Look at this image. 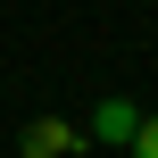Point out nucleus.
Here are the masks:
<instances>
[{"label": "nucleus", "mask_w": 158, "mask_h": 158, "mask_svg": "<svg viewBox=\"0 0 158 158\" xmlns=\"http://www.w3.org/2000/svg\"><path fill=\"white\" fill-rule=\"evenodd\" d=\"M17 150H25V158H67V150H83V133L58 125V117H33V125L17 133Z\"/></svg>", "instance_id": "nucleus-1"}, {"label": "nucleus", "mask_w": 158, "mask_h": 158, "mask_svg": "<svg viewBox=\"0 0 158 158\" xmlns=\"http://www.w3.org/2000/svg\"><path fill=\"white\" fill-rule=\"evenodd\" d=\"M133 125H142V108H133V100H100V108H92V142H117V150H125V142H133Z\"/></svg>", "instance_id": "nucleus-2"}, {"label": "nucleus", "mask_w": 158, "mask_h": 158, "mask_svg": "<svg viewBox=\"0 0 158 158\" xmlns=\"http://www.w3.org/2000/svg\"><path fill=\"white\" fill-rule=\"evenodd\" d=\"M125 150H133V158H158V117H142V125H133V142H125Z\"/></svg>", "instance_id": "nucleus-3"}]
</instances>
